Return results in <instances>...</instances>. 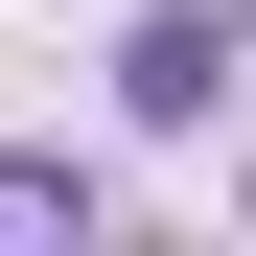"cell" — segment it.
<instances>
[{
	"mask_svg": "<svg viewBox=\"0 0 256 256\" xmlns=\"http://www.w3.org/2000/svg\"><path fill=\"white\" fill-rule=\"evenodd\" d=\"M116 94H140V116H210V94H233V24H210V0H163L140 47H116Z\"/></svg>",
	"mask_w": 256,
	"mask_h": 256,
	"instance_id": "cell-1",
	"label": "cell"
},
{
	"mask_svg": "<svg viewBox=\"0 0 256 256\" xmlns=\"http://www.w3.org/2000/svg\"><path fill=\"white\" fill-rule=\"evenodd\" d=\"M0 233H94V163H0Z\"/></svg>",
	"mask_w": 256,
	"mask_h": 256,
	"instance_id": "cell-2",
	"label": "cell"
}]
</instances>
